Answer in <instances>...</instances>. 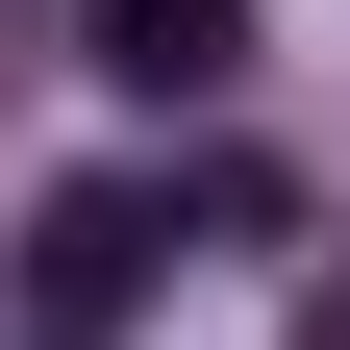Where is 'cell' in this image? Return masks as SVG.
Masks as SVG:
<instances>
[{
	"mask_svg": "<svg viewBox=\"0 0 350 350\" xmlns=\"http://www.w3.org/2000/svg\"><path fill=\"white\" fill-rule=\"evenodd\" d=\"M175 275V175H51L25 200V325H125Z\"/></svg>",
	"mask_w": 350,
	"mask_h": 350,
	"instance_id": "cell-1",
	"label": "cell"
},
{
	"mask_svg": "<svg viewBox=\"0 0 350 350\" xmlns=\"http://www.w3.org/2000/svg\"><path fill=\"white\" fill-rule=\"evenodd\" d=\"M100 75L125 100H226L250 75V0H100Z\"/></svg>",
	"mask_w": 350,
	"mask_h": 350,
	"instance_id": "cell-2",
	"label": "cell"
},
{
	"mask_svg": "<svg viewBox=\"0 0 350 350\" xmlns=\"http://www.w3.org/2000/svg\"><path fill=\"white\" fill-rule=\"evenodd\" d=\"M300 350H350V275H300Z\"/></svg>",
	"mask_w": 350,
	"mask_h": 350,
	"instance_id": "cell-3",
	"label": "cell"
}]
</instances>
